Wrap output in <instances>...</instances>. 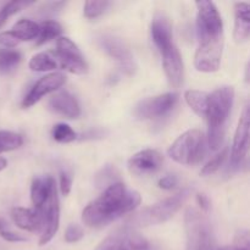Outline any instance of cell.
I'll return each instance as SVG.
<instances>
[{"label": "cell", "instance_id": "21", "mask_svg": "<svg viewBox=\"0 0 250 250\" xmlns=\"http://www.w3.org/2000/svg\"><path fill=\"white\" fill-rule=\"evenodd\" d=\"M12 32H14L15 36L17 37V39L21 42H29L37 39L39 33V24L36 23L32 20L27 19H21L20 21H17L16 23L12 27Z\"/></svg>", "mask_w": 250, "mask_h": 250}, {"label": "cell", "instance_id": "1", "mask_svg": "<svg viewBox=\"0 0 250 250\" xmlns=\"http://www.w3.org/2000/svg\"><path fill=\"white\" fill-rule=\"evenodd\" d=\"M197 5V32L199 46L194 55V66L199 72H216L221 65L224 50V22L216 5L200 0Z\"/></svg>", "mask_w": 250, "mask_h": 250}, {"label": "cell", "instance_id": "32", "mask_svg": "<svg viewBox=\"0 0 250 250\" xmlns=\"http://www.w3.org/2000/svg\"><path fill=\"white\" fill-rule=\"evenodd\" d=\"M83 236H84V229L77 224L68 225L65 231V241L67 243H76V242L81 241Z\"/></svg>", "mask_w": 250, "mask_h": 250}, {"label": "cell", "instance_id": "29", "mask_svg": "<svg viewBox=\"0 0 250 250\" xmlns=\"http://www.w3.org/2000/svg\"><path fill=\"white\" fill-rule=\"evenodd\" d=\"M110 6H111L110 1H85L83 14L87 19H97L102 16Z\"/></svg>", "mask_w": 250, "mask_h": 250}, {"label": "cell", "instance_id": "30", "mask_svg": "<svg viewBox=\"0 0 250 250\" xmlns=\"http://www.w3.org/2000/svg\"><path fill=\"white\" fill-rule=\"evenodd\" d=\"M219 250H250L249 232L246 229H241V231L237 232L232 246L224 247Z\"/></svg>", "mask_w": 250, "mask_h": 250}, {"label": "cell", "instance_id": "10", "mask_svg": "<svg viewBox=\"0 0 250 250\" xmlns=\"http://www.w3.org/2000/svg\"><path fill=\"white\" fill-rule=\"evenodd\" d=\"M177 103V93H164L141 100L134 106L133 114L139 120L160 119L172 111Z\"/></svg>", "mask_w": 250, "mask_h": 250}, {"label": "cell", "instance_id": "35", "mask_svg": "<svg viewBox=\"0 0 250 250\" xmlns=\"http://www.w3.org/2000/svg\"><path fill=\"white\" fill-rule=\"evenodd\" d=\"M72 188V178L68 175L66 171H61L60 172V189L62 195H68Z\"/></svg>", "mask_w": 250, "mask_h": 250}, {"label": "cell", "instance_id": "17", "mask_svg": "<svg viewBox=\"0 0 250 250\" xmlns=\"http://www.w3.org/2000/svg\"><path fill=\"white\" fill-rule=\"evenodd\" d=\"M234 19L233 38L237 43H244L250 36V6L248 2L239 1L234 4Z\"/></svg>", "mask_w": 250, "mask_h": 250}, {"label": "cell", "instance_id": "15", "mask_svg": "<svg viewBox=\"0 0 250 250\" xmlns=\"http://www.w3.org/2000/svg\"><path fill=\"white\" fill-rule=\"evenodd\" d=\"M163 163L164 158L158 150L146 149V150L138 151L133 156H131L128 163H127V166H128V170L132 175L146 176L160 170Z\"/></svg>", "mask_w": 250, "mask_h": 250}, {"label": "cell", "instance_id": "33", "mask_svg": "<svg viewBox=\"0 0 250 250\" xmlns=\"http://www.w3.org/2000/svg\"><path fill=\"white\" fill-rule=\"evenodd\" d=\"M20 44V41L17 39V37L15 36L12 31H5L0 32V46H4V48H15Z\"/></svg>", "mask_w": 250, "mask_h": 250}, {"label": "cell", "instance_id": "2", "mask_svg": "<svg viewBox=\"0 0 250 250\" xmlns=\"http://www.w3.org/2000/svg\"><path fill=\"white\" fill-rule=\"evenodd\" d=\"M141 194L121 182L105 188L103 194L83 209L82 220L88 227L106 226L124 215L133 211L141 204Z\"/></svg>", "mask_w": 250, "mask_h": 250}, {"label": "cell", "instance_id": "39", "mask_svg": "<svg viewBox=\"0 0 250 250\" xmlns=\"http://www.w3.org/2000/svg\"><path fill=\"white\" fill-rule=\"evenodd\" d=\"M7 229V224L4 221V220L0 219V231H2V229Z\"/></svg>", "mask_w": 250, "mask_h": 250}, {"label": "cell", "instance_id": "4", "mask_svg": "<svg viewBox=\"0 0 250 250\" xmlns=\"http://www.w3.org/2000/svg\"><path fill=\"white\" fill-rule=\"evenodd\" d=\"M234 100V89L231 85H224L209 94L208 110V144L212 150L221 149L226 133V124Z\"/></svg>", "mask_w": 250, "mask_h": 250}, {"label": "cell", "instance_id": "20", "mask_svg": "<svg viewBox=\"0 0 250 250\" xmlns=\"http://www.w3.org/2000/svg\"><path fill=\"white\" fill-rule=\"evenodd\" d=\"M185 100L188 106L193 110L200 117H205L208 110V100H209V93L202 92L197 89L186 90Z\"/></svg>", "mask_w": 250, "mask_h": 250}, {"label": "cell", "instance_id": "7", "mask_svg": "<svg viewBox=\"0 0 250 250\" xmlns=\"http://www.w3.org/2000/svg\"><path fill=\"white\" fill-rule=\"evenodd\" d=\"M187 250H214L211 227L204 215L189 208L185 216Z\"/></svg>", "mask_w": 250, "mask_h": 250}, {"label": "cell", "instance_id": "28", "mask_svg": "<svg viewBox=\"0 0 250 250\" xmlns=\"http://www.w3.org/2000/svg\"><path fill=\"white\" fill-rule=\"evenodd\" d=\"M51 137L59 143H71L77 139V133L66 124H58L53 127Z\"/></svg>", "mask_w": 250, "mask_h": 250}, {"label": "cell", "instance_id": "22", "mask_svg": "<svg viewBox=\"0 0 250 250\" xmlns=\"http://www.w3.org/2000/svg\"><path fill=\"white\" fill-rule=\"evenodd\" d=\"M62 32V27L58 21L54 20H45L39 24V33L37 37L36 45L41 46L43 44L48 43V42L53 41V39L58 38Z\"/></svg>", "mask_w": 250, "mask_h": 250}, {"label": "cell", "instance_id": "26", "mask_svg": "<svg viewBox=\"0 0 250 250\" xmlns=\"http://www.w3.org/2000/svg\"><path fill=\"white\" fill-rule=\"evenodd\" d=\"M21 61V54L11 49H1L0 50V71L10 72L14 70Z\"/></svg>", "mask_w": 250, "mask_h": 250}, {"label": "cell", "instance_id": "34", "mask_svg": "<svg viewBox=\"0 0 250 250\" xmlns=\"http://www.w3.org/2000/svg\"><path fill=\"white\" fill-rule=\"evenodd\" d=\"M0 237H1V238H4L5 241L11 242V243H20V242L28 241V238H26V237L22 236V234L16 233V232H14V231H10V229H7L0 231Z\"/></svg>", "mask_w": 250, "mask_h": 250}, {"label": "cell", "instance_id": "18", "mask_svg": "<svg viewBox=\"0 0 250 250\" xmlns=\"http://www.w3.org/2000/svg\"><path fill=\"white\" fill-rule=\"evenodd\" d=\"M56 188L55 181L51 176H37L31 185V199L33 209H38Z\"/></svg>", "mask_w": 250, "mask_h": 250}, {"label": "cell", "instance_id": "5", "mask_svg": "<svg viewBox=\"0 0 250 250\" xmlns=\"http://www.w3.org/2000/svg\"><path fill=\"white\" fill-rule=\"evenodd\" d=\"M193 189L192 188H183L175 195L166 199L161 200V202L156 203L153 207L146 208L142 210L141 212L134 215L131 220L129 224L131 226L136 227H146V226H155V225H161L164 222L168 221L172 219L176 215V212L183 207L188 198L192 195Z\"/></svg>", "mask_w": 250, "mask_h": 250}, {"label": "cell", "instance_id": "13", "mask_svg": "<svg viewBox=\"0 0 250 250\" xmlns=\"http://www.w3.org/2000/svg\"><path fill=\"white\" fill-rule=\"evenodd\" d=\"M249 106L246 105L241 119L238 121L236 132H234L233 144H232L231 165L232 167H239L246 160L249 150Z\"/></svg>", "mask_w": 250, "mask_h": 250}, {"label": "cell", "instance_id": "37", "mask_svg": "<svg viewBox=\"0 0 250 250\" xmlns=\"http://www.w3.org/2000/svg\"><path fill=\"white\" fill-rule=\"evenodd\" d=\"M197 203L200 207V209H202V211H208L210 209V200L205 194H198Z\"/></svg>", "mask_w": 250, "mask_h": 250}, {"label": "cell", "instance_id": "24", "mask_svg": "<svg viewBox=\"0 0 250 250\" xmlns=\"http://www.w3.org/2000/svg\"><path fill=\"white\" fill-rule=\"evenodd\" d=\"M23 144L21 134L11 131H0V154L15 150Z\"/></svg>", "mask_w": 250, "mask_h": 250}, {"label": "cell", "instance_id": "38", "mask_svg": "<svg viewBox=\"0 0 250 250\" xmlns=\"http://www.w3.org/2000/svg\"><path fill=\"white\" fill-rule=\"evenodd\" d=\"M7 166V161L5 160L4 158H0V171H2L4 168H6Z\"/></svg>", "mask_w": 250, "mask_h": 250}, {"label": "cell", "instance_id": "31", "mask_svg": "<svg viewBox=\"0 0 250 250\" xmlns=\"http://www.w3.org/2000/svg\"><path fill=\"white\" fill-rule=\"evenodd\" d=\"M115 175H116V168L112 167V166H106V167L103 168L97 176V185L99 187H104L106 186V188L109 186L116 183L115 181Z\"/></svg>", "mask_w": 250, "mask_h": 250}, {"label": "cell", "instance_id": "12", "mask_svg": "<svg viewBox=\"0 0 250 250\" xmlns=\"http://www.w3.org/2000/svg\"><path fill=\"white\" fill-rule=\"evenodd\" d=\"M95 250H149V243L143 236L126 227L106 237Z\"/></svg>", "mask_w": 250, "mask_h": 250}, {"label": "cell", "instance_id": "6", "mask_svg": "<svg viewBox=\"0 0 250 250\" xmlns=\"http://www.w3.org/2000/svg\"><path fill=\"white\" fill-rule=\"evenodd\" d=\"M207 137L200 129H189L181 134L168 148V156L177 164L192 166L199 163L205 154Z\"/></svg>", "mask_w": 250, "mask_h": 250}, {"label": "cell", "instance_id": "8", "mask_svg": "<svg viewBox=\"0 0 250 250\" xmlns=\"http://www.w3.org/2000/svg\"><path fill=\"white\" fill-rule=\"evenodd\" d=\"M34 210L38 212L39 220H41L39 246H45L54 238L59 229V224H60V203H59L56 188L50 193L48 199L38 209Z\"/></svg>", "mask_w": 250, "mask_h": 250}, {"label": "cell", "instance_id": "9", "mask_svg": "<svg viewBox=\"0 0 250 250\" xmlns=\"http://www.w3.org/2000/svg\"><path fill=\"white\" fill-rule=\"evenodd\" d=\"M58 66L73 75H84L88 71L84 56L78 46L67 37H60L56 42V51L54 53Z\"/></svg>", "mask_w": 250, "mask_h": 250}, {"label": "cell", "instance_id": "16", "mask_svg": "<svg viewBox=\"0 0 250 250\" xmlns=\"http://www.w3.org/2000/svg\"><path fill=\"white\" fill-rule=\"evenodd\" d=\"M48 109L66 119L75 120L81 116V106L77 99L66 90L58 92L49 99Z\"/></svg>", "mask_w": 250, "mask_h": 250}, {"label": "cell", "instance_id": "11", "mask_svg": "<svg viewBox=\"0 0 250 250\" xmlns=\"http://www.w3.org/2000/svg\"><path fill=\"white\" fill-rule=\"evenodd\" d=\"M97 43L104 53L117 61L122 72L129 76L133 75L136 71L133 55L121 38L112 34H102L97 38Z\"/></svg>", "mask_w": 250, "mask_h": 250}, {"label": "cell", "instance_id": "25", "mask_svg": "<svg viewBox=\"0 0 250 250\" xmlns=\"http://www.w3.org/2000/svg\"><path fill=\"white\" fill-rule=\"evenodd\" d=\"M229 146L222 148V150H220L219 154H216L211 160H209L204 166H203L202 171H200V176H203V177H208V176H211L214 175V173H216L217 171L221 168V166L224 165L225 161H226L227 156H229Z\"/></svg>", "mask_w": 250, "mask_h": 250}, {"label": "cell", "instance_id": "3", "mask_svg": "<svg viewBox=\"0 0 250 250\" xmlns=\"http://www.w3.org/2000/svg\"><path fill=\"white\" fill-rule=\"evenodd\" d=\"M150 34L154 45L161 55L163 67L168 82L172 87L178 88L183 83L185 66L180 50L173 42L172 27L164 15H155L151 22Z\"/></svg>", "mask_w": 250, "mask_h": 250}, {"label": "cell", "instance_id": "19", "mask_svg": "<svg viewBox=\"0 0 250 250\" xmlns=\"http://www.w3.org/2000/svg\"><path fill=\"white\" fill-rule=\"evenodd\" d=\"M11 217L19 229L28 232H41V220L34 209L16 207L11 210Z\"/></svg>", "mask_w": 250, "mask_h": 250}, {"label": "cell", "instance_id": "14", "mask_svg": "<svg viewBox=\"0 0 250 250\" xmlns=\"http://www.w3.org/2000/svg\"><path fill=\"white\" fill-rule=\"evenodd\" d=\"M66 82V77L61 72H51L42 77L33 87L31 88L26 97L23 98L22 106L31 107L39 102L43 97L55 92L59 88L62 87Z\"/></svg>", "mask_w": 250, "mask_h": 250}, {"label": "cell", "instance_id": "27", "mask_svg": "<svg viewBox=\"0 0 250 250\" xmlns=\"http://www.w3.org/2000/svg\"><path fill=\"white\" fill-rule=\"evenodd\" d=\"M33 4V1H10L5 4L0 10V28L6 23L10 17Z\"/></svg>", "mask_w": 250, "mask_h": 250}, {"label": "cell", "instance_id": "23", "mask_svg": "<svg viewBox=\"0 0 250 250\" xmlns=\"http://www.w3.org/2000/svg\"><path fill=\"white\" fill-rule=\"evenodd\" d=\"M28 67L34 72H48L58 67V62L51 53H38L32 56L28 62Z\"/></svg>", "mask_w": 250, "mask_h": 250}, {"label": "cell", "instance_id": "36", "mask_svg": "<svg viewBox=\"0 0 250 250\" xmlns=\"http://www.w3.org/2000/svg\"><path fill=\"white\" fill-rule=\"evenodd\" d=\"M177 183H178V180L176 176L167 175V176H165V177H161L160 180H159L158 186H159V188H161V189L171 190V189H173L176 186H177Z\"/></svg>", "mask_w": 250, "mask_h": 250}]
</instances>
